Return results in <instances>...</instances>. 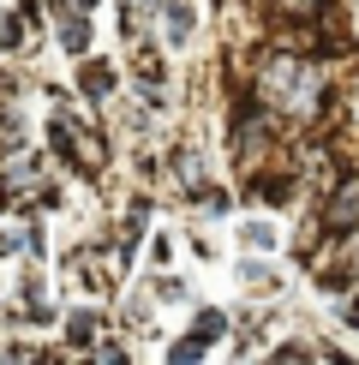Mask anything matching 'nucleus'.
Returning <instances> with one entry per match:
<instances>
[{
  "instance_id": "1",
  "label": "nucleus",
  "mask_w": 359,
  "mask_h": 365,
  "mask_svg": "<svg viewBox=\"0 0 359 365\" xmlns=\"http://www.w3.org/2000/svg\"><path fill=\"white\" fill-rule=\"evenodd\" d=\"M329 227L335 234H348V227H359V180H348L335 197H329Z\"/></svg>"
},
{
  "instance_id": "2",
  "label": "nucleus",
  "mask_w": 359,
  "mask_h": 365,
  "mask_svg": "<svg viewBox=\"0 0 359 365\" xmlns=\"http://www.w3.org/2000/svg\"><path fill=\"white\" fill-rule=\"evenodd\" d=\"M78 84H84V96H108V90H114V72H108V66H84Z\"/></svg>"
},
{
  "instance_id": "3",
  "label": "nucleus",
  "mask_w": 359,
  "mask_h": 365,
  "mask_svg": "<svg viewBox=\"0 0 359 365\" xmlns=\"http://www.w3.org/2000/svg\"><path fill=\"white\" fill-rule=\"evenodd\" d=\"M60 36H66V48H84V19L66 6H60Z\"/></svg>"
},
{
  "instance_id": "4",
  "label": "nucleus",
  "mask_w": 359,
  "mask_h": 365,
  "mask_svg": "<svg viewBox=\"0 0 359 365\" xmlns=\"http://www.w3.org/2000/svg\"><path fill=\"white\" fill-rule=\"evenodd\" d=\"M168 24H174V42H186V36H192V12H186V0H174Z\"/></svg>"
}]
</instances>
